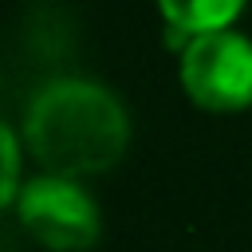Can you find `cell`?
<instances>
[{
	"label": "cell",
	"mask_w": 252,
	"mask_h": 252,
	"mask_svg": "<svg viewBox=\"0 0 252 252\" xmlns=\"http://www.w3.org/2000/svg\"><path fill=\"white\" fill-rule=\"evenodd\" d=\"M24 138L47 173L87 177L110 169L126 154L130 118L106 87L87 79H51L24 110Z\"/></svg>",
	"instance_id": "1"
},
{
	"label": "cell",
	"mask_w": 252,
	"mask_h": 252,
	"mask_svg": "<svg viewBox=\"0 0 252 252\" xmlns=\"http://www.w3.org/2000/svg\"><path fill=\"white\" fill-rule=\"evenodd\" d=\"M181 87L205 110L252 102V43L228 28L197 32L181 43Z\"/></svg>",
	"instance_id": "2"
},
{
	"label": "cell",
	"mask_w": 252,
	"mask_h": 252,
	"mask_svg": "<svg viewBox=\"0 0 252 252\" xmlns=\"http://www.w3.org/2000/svg\"><path fill=\"white\" fill-rule=\"evenodd\" d=\"M16 217L28 236L51 252H83L98 236V205L75 185V177H35L16 197Z\"/></svg>",
	"instance_id": "3"
},
{
	"label": "cell",
	"mask_w": 252,
	"mask_h": 252,
	"mask_svg": "<svg viewBox=\"0 0 252 252\" xmlns=\"http://www.w3.org/2000/svg\"><path fill=\"white\" fill-rule=\"evenodd\" d=\"M165 24H169V39L173 43H185L189 35L197 32H217V28H228L244 0H158Z\"/></svg>",
	"instance_id": "4"
},
{
	"label": "cell",
	"mask_w": 252,
	"mask_h": 252,
	"mask_svg": "<svg viewBox=\"0 0 252 252\" xmlns=\"http://www.w3.org/2000/svg\"><path fill=\"white\" fill-rule=\"evenodd\" d=\"M0 142H4V185H0V201L4 205H16V197H20V146H16L12 126L0 130Z\"/></svg>",
	"instance_id": "5"
}]
</instances>
